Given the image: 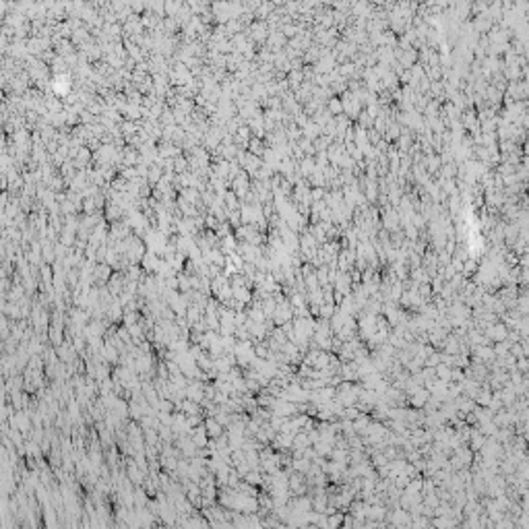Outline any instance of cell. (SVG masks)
I'll use <instances>...</instances> for the list:
<instances>
[{"instance_id": "1", "label": "cell", "mask_w": 529, "mask_h": 529, "mask_svg": "<svg viewBox=\"0 0 529 529\" xmlns=\"http://www.w3.org/2000/svg\"><path fill=\"white\" fill-rule=\"evenodd\" d=\"M488 335H490L492 339H496V341H505V339L509 337V331H507V327H503V325H498V327H490V331H488Z\"/></svg>"}]
</instances>
